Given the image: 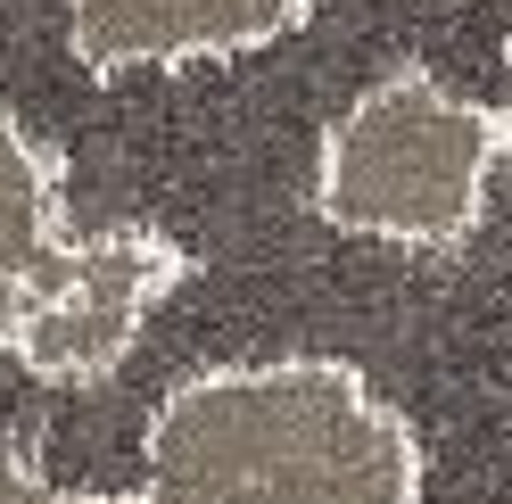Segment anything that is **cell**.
<instances>
[{
  "mask_svg": "<svg viewBox=\"0 0 512 504\" xmlns=\"http://www.w3.org/2000/svg\"><path fill=\"white\" fill-rule=\"evenodd\" d=\"M430 447L364 364L323 348L199 364L149 405L116 504H422Z\"/></svg>",
  "mask_w": 512,
  "mask_h": 504,
  "instance_id": "6da1fadb",
  "label": "cell"
},
{
  "mask_svg": "<svg viewBox=\"0 0 512 504\" xmlns=\"http://www.w3.org/2000/svg\"><path fill=\"white\" fill-rule=\"evenodd\" d=\"M67 174L42 133H25L17 116H0V298L34 273L58 240H67Z\"/></svg>",
  "mask_w": 512,
  "mask_h": 504,
  "instance_id": "5b68a950",
  "label": "cell"
},
{
  "mask_svg": "<svg viewBox=\"0 0 512 504\" xmlns=\"http://www.w3.org/2000/svg\"><path fill=\"white\" fill-rule=\"evenodd\" d=\"M504 116H512V108H504Z\"/></svg>",
  "mask_w": 512,
  "mask_h": 504,
  "instance_id": "52a82bcc",
  "label": "cell"
},
{
  "mask_svg": "<svg viewBox=\"0 0 512 504\" xmlns=\"http://www.w3.org/2000/svg\"><path fill=\"white\" fill-rule=\"evenodd\" d=\"M190 281V248L157 224H83L0 298V364L42 389H100L141 356Z\"/></svg>",
  "mask_w": 512,
  "mask_h": 504,
  "instance_id": "3957f363",
  "label": "cell"
},
{
  "mask_svg": "<svg viewBox=\"0 0 512 504\" xmlns=\"http://www.w3.org/2000/svg\"><path fill=\"white\" fill-rule=\"evenodd\" d=\"M504 157H512V116L446 83L422 58H405L323 124L306 199L339 240L438 257L488 224Z\"/></svg>",
  "mask_w": 512,
  "mask_h": 504,
  "instance_id": "7a4b0ae2",
  "label": "cell"
},
{
  "mask_svg": "<svg viewBox=\"0 0 512 504\" xmlns=\"http://www.w3.org/2000/svg\"><path fill=\"white\" fill-rule=\"evenodd\" d=\"M314 0H67V50L83 75H190L290 42Z\"/></svg>",
  "mask_w": 512,
  "mask_h": 504,
  "instance_id": "277c9868",
  "label": "cell"
},
{
  "mask_svg": "<svg viewBox=\"0 0 512 504\" xmlns=\"http://www.w3.org/2000/svg\"><path fill=\"white\" fill-rule=\"evenodd\" d=\"M0 504H116V496H108V488H75V480H58V471H50L34 447L0 438Z\"/></svg>",
  "mask_w": 512,
  "mask_h": 504,
  "instance_id": "8992f818",
  "label": "cell"
}]
</instances>
